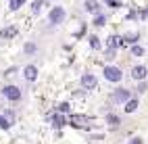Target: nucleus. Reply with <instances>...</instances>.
I'll use <instances>...</instances> for the list:
<instances>
[{
  "instance_id": "nucleus-4",
  "label": "nucleus",
  "mask_w": 148,
  "mask_h": 144,
  "mask_svg": "<svg viewBox=\"0 0 148 144\" xmlns=\"http://www.w3.org/2000/svg\"><path fill=\"white\" fill-rule=\"evenodd\" d=\"M132 90L130 88H123V86H117V88L113 90V94H111V100H113V104H125L127 100L132 98Z\"/></svg>"
},
{
  "instance_id": "nucleus-16",
  "label": "nucleus",
  "mask_w": 148,
  "mask_h": 144,
  "mask_svg": "<svg viewBox=\"0 0 148 144\" xmlns=\"http://www.w3.org/2000/svg\"><path fill=\"white\" fill-rule=\"evenodd\" d=\"M106 21H108V17H106L104 13H96L92 23H94V27H104V25H106Z\"/></svg>"
},
{
  "instance_id": "nucleus-15",
  "label": "nucleus",
  "mask_w": 148,
  "mask_h": 144,
  "mask_svg": "<svg viewBox=\"0 0 148 144\" xmlns=\"http://www.w3.org/2000/svg\"><path fill=\"white\" fill-rule=\"evenodd\" d=\"M104 119H106V123H108L111 128H117V125L121 123V117H119L117 113H106V115H104Z\"/></svg>"
},
{
  "instance_id": "nucleus-27",
  "label": "nucleus",
  "mask_w": 148,
  "mask_h": 144,
  "mask_svg": "<svg viewBox=\"0 0 148 144\" xmlns=\"http://www.w3.org/2000/svg\"><path fill=\"white\" fill-rule=\"evenodd\" d=\"M127 144H144V142H142V138H140V136H134V138H132L130 142H127Z\"/></svg>"
},
{
  "instance_id": "nucleus-14",
  "label": "nucleus",
  "mask_w": 148,
  "mask_h": 144,
  "mask_svg": "<svg viewBox=\"0 0 148 144\" xmlns=\"http://www.w3.org/2000/svg\"><path fill=\"white\" fill-rule=\"evenodd\" d=\"M88 44H90L92 50H102V40H100L96 34H92L90 38H88Z\"/></svg>"
},
{
  "instance_id": "nucleus-28",
  "label": "nucleus",
  "mask_w": 148,
  "mask_h": 144,
  "mask_svg": "<svg viewBox=\"0 0 148 144\" xmlns=\"http://www.w3.org/2000/svg\"><path fill=\"white\" fill-rule=\"evenodd\" d=\"M84 94H86L84 90H77V92H73V96H75V98H84Z\"/></svg>"
},
{
  "instance_id": "nucleus-1",
  "label": "nucleus",
  "mask_w": 148,
  "mask_h": 144,
  "mask_svg": "<svg viewBox=\"0 0 148 144\" xmlns=\"http://www.w3.org/2000/svg\"><path fill=\"white\" fill-rule=\"evenodd\" d=\"M67 125H71L73 130H79V132H90L92 130V119L88 115H82V113H69L67 115Z\"/></svg>"
},
{
  "instance_id": "nucleus-5",
  "label": "nucleus",
  "mask_w": 148,
  "mask_h": 144,
  "mask_svg": "<svg viewBox=\"0 0 148 144\" xmlns=\"http://www.w3.org/2000/svg\"><path fill=\"white\" fill-rule=\"evenodd\" d=\"M46 119L52 123V128H54L58 134H61V130L67 125V115H61V113H56V111H50V113L46 115Z\"/></svg>"
},
{
  "instance_id": "nucleus-9",
  "label": "nucleus",
  "mask_w": 148,
  "mask_h": 144,
  "mask_svg": "<svg viewBox=\"0 0 148 144\" xmlns=\"http://www.w3.org/2000/svg\"><path fill=\"white\" fill-rule=\"evenodd\" d=\"M132 77L136 82H144L148 77V69H146V65H134L132 67Z\"/></svg>"
},
{
  "instance_id": "nucleus-2",
  "label": "nucleus",
  "mask_w": 148,
  "mask_h": 144,
  "mask_svg": "<svg viewBox=\"0 0 148 144\" xmlns=\"http://www.w3.org/2000/svg\"><path fill=\"white\" fill-rule=\"evenodd\" d=\"M0 94H2V98H6L8 102H19L23 98V92H21V88L19 86H15V84H6L2 90H0Z\"/></svg>"
},
{
  "instance_id": "nucleus-23",
  "label": "nucleus",
  "mask_w": 148,
  "mask_h": 144,
  "mask_svg": "<svg viewBox=\"0 0 148 144\" xmlns=\"http://www.w3.org/2000/svg\"><path fill=\"white\" fill-rule=\"evenodd\" d=\"M102 50H104V59L106 61H113L117 56V50H111V48H102Z\"/></svg>"
},
{
  "instance_id": "nucleus-17",
  "label": "nucleus",
  "mask_w": 148,
  "mask_h": 144,
  "mask_svg": "<svg viewBox=\"0 0 148 144\" xmlns=\"http://www.w3.org/2000/svg\"><path fill=\"white\" fill-rule=\"evenodd\" d=\"M25 2H27V0H8V11H11V13H17V11H21Z\"/></svg>"
},
{
  "instance_id": "nucleus-3",
  "label": "nucleus",
  "mask_w": 148,
  "mask_h": 144,
  "mask_svg": "<svg viewBox=\"0 0 148 144\" xmlns=\"http://www.w3.org/2000/svg\"><path fill=\"white\" fill-rule=\"evenodd\" d=\"M102 75H104L106 82H111V84H115V86L123 80V71H121L117 65H104V67H102Z\"/></svg>"
},
{
  "instance_id": "nucleus-18",
  "label": "nucleus",
  "mask_w": 148,
  "mask_h": 144,
  "mask_svg": "<svg viewBox=\"0 0 148 144\" xmlns=\"http://www.w3.org/2000/svg\"><path fill=\"white\" fill-rule=\"evenodd\" d=\"M36 52H38V44H36V42H25V44H23V54L32 56V54H36Z\"/></svg>"
},
{
  "instance_id": "nucleus-6",
  "label": "nucleus",
  "mask_w": 148,
  "mask_h": 144,
  "mask_svg": "<svg viewBox=\"0 0 148 144\" xmlns=\"http://www.w3.org/2000/svg\"><path fill=\"white\" fill-rule=\"evenodd\" d=\"M79 86H82L84 92L96 90V88H98V77H96L94 73H84L82 77H79Z\"/></svg>"
},
{
  "instance_id": "nucleus-10",
  "label": "nucleus",
  "mask_w": 148,
  "mask_h": 144,
  "mask_svg": "<svg viewBox=\"0 0 148 144\" xmlns=\"http://www.w3.org/2000/svg\"><path fill=\"white\" fill-rule=\"evenodd\" d=\"M123 38L117 36V34H111L106 38V48H111V50H119V48H123Z\"/></svg>"
},
{
  "instance_id": "nucleus-24",
  "label": "nucleus",
  "mask_w": 148,
  "mask_h": 144,
  "mask_svg": "<svg viewBox=\"0 0 148 144\" xmlns=\"http://www.w3.org/2000/svg\"><path fill=\"white\" fill-rule=\"evenodd\" d=\"M104 4L111 6V8H119V6L123 4V0H104Z\"/></svg>"
},
{
  "instance_id": "nucleus-7",
  "label": "nucleus",
  "mask_w": 148,
  "mask_h": 144,
  "mask_svg": "<svg viewBox=\"0 0 148 144\" xmlns=\"http://www.w3.org/2000/svg\"><path fill=\"white\" fill-rule=\"evenodd\" d=\"M65 17H67V13H65L63 6H52L50 13H48V23L50 25H61L65 21Z\"/></svg>"
},
{
  "instance_id": "nucleus-20",
  "label": "nucleus",
  "mask_w": 148,
  "mask_h": 144,
  "mask_svg": "<svg viewBox=\"0 0 148 144\" xmlns=\"http://www.w3.org/2000/svg\"><path fill=\"white\" fill-rule=\"evenodd\" d=\"M44 2H46V0H34V2H32V17H38V15H40Z\"/></svg>"
},
{
  "instance_id": "nucleus-21",
  "label": "nucleus",
  "mask_w": 148,
  "mask_h": 144,
  "mask_svg": "<svg viewBox=\"0 0 148 144\" xmlns=\"http://www.w3.org/2000/svg\"><path fill=\"white\" fill-rule=\"evenodd\" d=\"M123 38V44H136L138 40H140V34H127V36H121Z\"/></svg>"
},
{
  "instance_id": "nucleus-12",
  "label": "nucleus",
  "mask_w": 148,
  "mask_h": 144,
  "mask_svg": "<svg viewBox=\"0 0 148 144\" xmlns=\"http://www.w3.org/2000/svg\"><path fill=\"white\" fill-rule=\"evenodd\" d=\"M138 109H140V98H136V96H132V98L123 104V113H125V115H132V113H136Z\"/></svg>"
},
{
  "instance_id": "nucleus-8",
  "label": "nucleus",
  "mask_w": 148,
  "mask_h": 144,
  "mask_svg": "<svg viewBox=\"0 0 148 144\" xmlns=\"http://www.w3.org/2000/svg\"><path fill=\"white\" fill-rule=\"evenodd\" d=\"M38 75H40V71H38V65L29 63V65H25V67H23V80H25V82L34 84V82L38 80Z\"/></svg>"
},
{
  "instance_id": "nucleus-19",
  "label": "nucleus",
  "mask_w": 148,
  "mask_h": 144,
  "mask_svg": "<svg viewBox=\"0 0 148 144\" xmlns=\"http://www.w3.org/2000/svg\"><path fill=\"white\" fill-rule=\"evenodd\" d=\"M56 113H61V115H69L71 113V104H69L67 100H63V102H58L56 104V109H54Z\"/></svg>"
},
{
  "instance_id": "nucleus-29",
  "label": "nucleus",
  "mask_w": 148,
  "mask_h": 144,
  "mask_svg": "<svg viewBox=\"0 0 148 144\" xmlns=\"http://www.w3.org/2000/svg\"><path fill=\"white\" fill-rule=\"evenodd\" d=\"M13 73H17V67H11V69L4 71V75H13Z\"/></svg>"
},
{
  "instance_id": "nucleus-25",
  "label": "nucleus",
  "mask_w": 148,
  "mask_h": 144,
  "mask_svg": "<svg viewBox=\"0 0 148 144\" xmlns=\"http://www.w3.org/2000/svg\"><path fill=\"white\" fill-rule=\"evenodd\" d=\"M136 90H138V94H144V92L148 90V84H146V82H138V88H136Z\"/></svg>"
},
{
  "instance_id": "nucleus-26",
  "label": "nucleus",
  "mask_w": 148,
  "mask_h": 144,
  "mask_svg": "<svg viewBox=\"0 0 148 144\" xmlns=\"http://www.w3.org/2000/svg\"><path fill=\"white\" fill-rule=\"evenodd\" d=\"M2 115H4V117H6L8 121H11V123H15V111H4Z\"/></svg>"
},
{
  "instance_id": "nucleus-11",
  "label": "nucleus",
  "mask_w": 148,
  "mask_h": 144,
  "mask_svg": "<svg viewBox=\"0 0 148 144\" xmlns=\"http://www.w3.org/2000/svg\"><path fill=\"white\" fill-rule=\"evenodd\" d=\"M17 36H19V27L17 25H6V27L0 29V38H2V40H13Z\"/></svg>"
},
{
  "instance_id": "nucleus-13",
  "label": "nucleus",
  "mask_w": 148,
  "mask_h": 144,
  "mask_svg": "<svg viewBox=\"0 0 148 144\" xmlns=\"http://www.w3.org/2000/svg\"><path fill=\"white\" fill-rule=\"evenodd\" d=\"M84 8H86L88 13L96 15V13H100V2H98V0H86V2H84Z\"/></svg>"
},
{
  "instance_id": "nucleus-22",
  "label": "nucleus",
  "mask_w": 148,
  "mask_h": 144,
  "mask_svg": "<svg viewBox=\"0 0 148 144\" xmlns=\"http://www.w3.org/2000/svg\"><path fill=\"white\" fill-rule=\"evenodd\" d=\"M132 54L134 56H144L146 54V48L140 46V44H132Z\"/></svg>"
}]
</instances>
